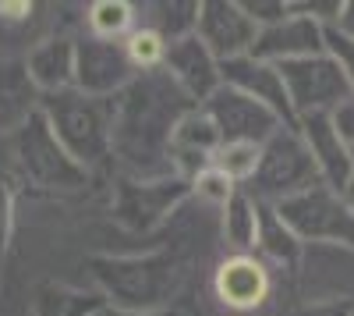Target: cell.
Instances as JSON below:
<instances>
[{
  "label": "cell",
  "mask_w": 354,
  "mask_h": 316,
  "mask_svg": "<svg viewBox=\"0 0 354 316\" xmlns=\"http://www.w3.org/2000/svg\"><path fill=\"white\" fill-rule=\"evenodd\" d=\"M170 150L185 160H198V167L213 164V157L220 150V135H216L213 121L202 114V107L185 114V118H177V125L170 132Z\"/></svg>",
  "instance_id": "cell-16"
},
{
  "label": "cell",
  "mask_w": 354,
  "mask_h": 316,
  "mask_svg": "<svg viewBox=\"0 0 354 316\" xmlns=\"http://www.w3.org/2000/svg\"><path fill=\"white\" fill-rule=\"evenodd\" d=\"M255 249L266 256V260H273L280 267H294V263H298V256H301V242L294 238V231L280 220V213L273 207H262Z\"/></svg>",
  "instance_id": "cell-18"
},
{
  "label": "cell",
  "mask_w": 354,
  "mask_h": 316,
  "mask_svg": "<svg viewBox=\"0 0 354 316\" xmlns=\"http://www.w3.org/2000/svg\"><path fill=\"white\" fill-rule=\"evenodd\" d=\"M195 192H198V199L202 203H209V207H227V199L238 192V185H234L220 167H213V164H205V167H198L195 170Z\"/></svg>",
  "instance_id": "cell-23"
},
{
  "label": "cell",
  "mask_w": 354,
  "mask_h": 316,
  "mask_svg": "<svg viewBox=\"0 0 354 316\" xmlns=\"http://www.w3.org/2000/svg\"><path fill=\"white\" fill-rule=\"evenodd\" d=\"M333 28H340L344 36H351V40H354V0H347V4H340V15H337Z\"/></svg>",
  "instance_id": "cell-27"
},
{
  "label": "cell",
  "mask_w": 354,
  "mask_h": 316,
  "mask_svg": "<svg viewBox=\"0 0 354 316\" xmlns=\"http://www.w3.org/2000/svg\"><path fill=\"white\" fill-rule=\"evenodd\" d=\"M93 316H177V313H149V309H96Z\"/></svg>",
  "instance_id": "cell-28"
},
{
  "label": "cell",
  "mask_w": 354,
  "mask_h": 316,
  "mask_svg": "<svg viewBox=\"0 0 354 316\" xmlns=\"http://www.w3.org/2000/svg\"><path fill=\"white\" fill-rule=\"evenodd\" d=\"M259 153L262 146H252V142H223L213 157V167H220L234 185H241V182H252L259 167Z\"/></svg>",
  "instance_id": "cell-22"
},
{
  "label": "cell",
  "mask_w": 354,
  "mask_h": 316,
  "mask_svg": "<svg viewBox=\"0 0 354 316\" xmlns=\"http://www.w3.org/2000/svg\"><path fill=\"white\" fill-rule=\"evenodd\" d=\"M28 82L46 96L75 89V43L71 40H46L28 53L25 64Z\"/></svg>",
  "instance_id": "cell-15"
},
{
  "label": "cell",
  "mask_w": 354,
  "mask_h": 316,
  "mask_svg": "<svg viewBox=\"0 0 354 316\" xmlns=\"http://www.w3.org/2000/svg\"><path fill=\"white\" fill-rule=\"evenodd\" d=\"M280 75H283V85H287V100H290L294 118L333 114L351 96V85H347L340 64L326 50L301 57V61L280 64Z\"/></svg>",
  "instance_id": "cell-4"
},
{
  "label": "cell",
  "mask_w": 354,
  "mask_h": 316,
  "mask_svg": "<svg viewBox=\"0 0 354 316\" xmlns=\"http://www.w3.org/2000/svg\"><path fill=\"white\" fill-rule=\"evenodd\" d=\"M213 288H216V299L223 306L238 309V313H248V309L262 306L266 295H270V270H266V263L259 260V256L234 252L230 260L220 263Z\"/></svg>",
  "instance_id": "cell-14"
},
{
  "label": "cell",
  "mask_w": 354,
  "mask_h": 316,
  "mask_svg": "<svg viewBox=\"0 0 354 316\" xmlns=\"http://www.w3.org/2000/svg\"><path fill=\"white\" fill-rule=\"evenodd\" d=\"M294 132L301 135L305 150L315 164V175L322 185H330L333 192H344L351 175H354V153L351 146L340 139L337 125L330 114H312V118H298Z\"/></svg>",
  "instance_id": "cell-12"
},
{
  "label": "cell",
  "mask_w": 354,
  "mask_h": 316,
  "mask_svg": "<svg viewBox=\"0 0 354 316\" xmlns=\"http://www.w3.org/2000/svg\"><path fill=\"white\" fill-rule=\"evenodd\" d=\"M88 28L96 40H110V43H124V36L135 28V8L124 0H100L88 8Z\"/></svg>",
  "instance_id": "cell-19"
},
{
  "label": "cell",
  "mask_w": 354,
  "mask_h": 316,
  "mask_svg": "<svg viewBox=\"0 0 354 316\" xmlns=\"http://www.w3.org/2000/svg\"><path fill=\"white\" fill-rule=\"evenodd\" d=\"M312 185H319V175L301 135L294 128H280L259 153V167L252 175L255 199L262 207H280Z\"/></svg>",
  "instance_id": "cell-2"
},
{
  "label": "cell",
  "mask_w": 354,
  "mask_h": 316,
  "mask_svg": "<svg viewBox=\"0 0 354 316\" xmlns=\"http://www.w3.org/2000/svg\"><path fill=\"white\" fill-rule=\"evenodd\" d=\"M8 220H11V195L8 188H0V242L8 235Z\"/></svg>",
  "instance_id": "cell-29"
},
{
  "label": "cell",
  "mask_w": 354,
  "mask_h": 316,
  "mask_svg": "<svg viewBox=\"0 0 354 316\" xmlns=\"http://www.w3.org/2000/svg\"><path fill=\"white\" fill-rule=\"evenodd\" d=\"M322 50H326L333 61L340 64V71H344V78L351 85V93H354V40L344 36L340 28L326 25V28H322Z\"/></svg>",
  "instance_id": "cell-24"
},
{
  "label": "cell",
  "mask_w": 354,
  "mask_h": 316,
  "mask_svg": "<svg viewBox=\"0 0 354 316\" xmlns=\"http://www.w3.org/2000/svg\"><path fill=\"white\" fill-rule=\"evenodd\" d=\"M344 199H347L351 210H354V175H351V182H347V188H344Z\"/></svg>",
  "instance_id": "cell-30"
},
{
  "label": "cell",
  "mask_w": 354,
  "mask_h": 316,
  "mask_svg": "<svg viewBox=\"0 0 354 316\" xmlns=\"http://www.w3.org/2000/svg\"><path fill=\"white\" fill-rule=\"evenodd\" d=\"M259 217H262V203L252 199L248 192H234L223 207V238L230 249L238 252H252L255 238H259Z\"/></svg>",
  "instance_id": "cell-17"
},
{
  "label": "cell",
  "mask_w": 354,
  "mask_h": 316,
  "mask_svg": "<svg viewBox=\"0 0 354 316\" xmlns=\"http://www.w3.org/2000/svg\"><path fill=\"white\" fill-rule=\"evenodd\" d=\"M351 313H354V306H347V302H319V306L301 309L298 316H351Z\"/></svg>",
  "instance_id": "cell-26"
},
{
  "label": "cell",
  "mask_w": 354,
  "mask_h": 316,
  "mask_svg": "<svg viewBox=\"0 0 354 316\" xmlns=\"http://www.w3.org/2000/svg\"><path fill=\"white\" fill-rule=\"evenodd\" d=\"M135 68L124 53V43H110V40H85L75 43V89L82 96L106 100L113 93H121L131 82Z\"/></svg>",
  "instance_id": "cell-9"
},
{
  "label": "cell",
  "mask_w": 354,
  "mask_h": 316,
  "mask_svg": "<svg viewBox=\"0 0 354 316\" xmlns=\"http://www.w3.org/2000/svg\"><path fill=\"white\" fill-rule=\"evenodd\" d=\"M351 316H354V313H351Z\"/></svg>",
  "instance_id": "cell-31"
},
{
  "label": "cell",
  "mask_w": 354,
  "mask_h": 316,
  "mask_svg": "<svg viewBox=\"0 0 354 316\" xmlns=\"http://www.w3.org/2000/svg\"><path fill=\"white\" fill-rule=\"evenodd\" d=\"M322 28L326 25H319L315 18L290 8L280 21L259 28L255 46H252L248 57L280 68V64H290V61H301V57L322 53Z\"/></svg>",
  "instance_id": "cell-10"
},
{
  "label": "cell",
  "mask_w": 354,
  "mask_h": 316,
  "mask_svg": "<svg viewBox=\"0 0 354 316\" xmlns=\"http://www.w3.org/2000/svg\"><path fill=\"white\" fill-rule=\"evenodd\" d=\"M174 89H177V85H174ZM174 89H170V93H174ZM170 93L149 85V89H145V96L135 93V100L124 103L121 118L113 121L117 128L110 132V142H113V135H117L124 157L142 160V153H153L156 146L170 142V132H174V125H177L174 118L167 121V100H163V96H170Z\"/></svg>",
  "instance_id": "cell-6"
},
{
  "label": "cell",
  "mask_w": 354,
  "mask_h": 316,
  "mask_svg": "<svg viewBox=\"0 0 354 316\" xmlns=\"http://www.w3.org/2000/svg\"><path fill=\"white\" fill-rule=\"evenodd\" d=\"M163 68H167L170 82L177 85V93L188 96V100H195L198 107H202V103L223 85L220 61H216L209 50H205V43H202L195 33L167 43Z\"/></svg>",
  "instance_id": "cell-11"
},
{
  "label": "cell",
  "mask_w": 354,
  "mask_h": 316,
  "mask_svg": "<svg viewBox=\"0 0 354 316\" xmlns=\"http://www.w3.org/2000/svg\"><path fill=\"white\" fill-rule=\"evenodd\" d=\"M43 118H46L53 139L61 142V150L78 167H93V164H100L110 153L113 118L106 114L103 100L82 96L78 89L53 93V96H46Z\"/></svg>",
  "instance_id": "cell-1"
},
{
  "label": "cell",
  "mask_w": 354,
  "mask_h": 316,
  "mask_svg": "<svg viewBox=\"0 0 354 316\" xmlns=\"http://www.w3.org/2000/svg\"><path fill=\"white\" fill-rule=\"evenodd\" d=\"M220 75H223V85H230V89L252 96L266 110H273L277 118L283 121V128L298 125V118H294V110H290V100H287L283 75H280L277 64L255 61V57H234V61H223L220 64Z\"/></svg>",
  "instance_id": "cell-13"
},
{
  "label": "cell",
  "mask_w": 354,
  "mask_h": 316,
  "mask_svg": "<svg viewBox=\"0 0 354 316\" xmlns=\"http://www.w3.org/2000/svg\"><path fill=\"white\" fill-rule=\"evenodd\" d=\"M202 114L213 121L220 146L223 142H252V146H266L283 121L273 110H266L262 103H255L252 96L230 89V85H220V89L202 103Z\"/></svg>",
  "instance_id": "cell-5"
},
{
  "label": "cell",
  "mask_w": 354,
  "mask_h": 316,
  "mask_svg": "<svg viewBox=\"0 0 354 316\" xmlns=\"http://www.w3.org/2000/svg\"><path fill=\"white\" fill-rule=\"evenodd\" d=\"M32 89L36 85L18 78L15 71H0V125H15L32 118Z\"/></svg>",
  "instance_id": "cell-20"
},
{
  "label": "cell",
  "mask_w": 354,
  "mask_h": 316,
  "mask_svg": "<svg viewBox=\"0 0 354 316\" xmlns=\"http://www.w3.org/2000/svg\"><path fill=\"white\" fill-rule=\"evenodd\" d=\"M280 220L294 231L301 245L305 242H330L354 249V210L344 199V192H333L330 185H312L301 195L273 207Z\"/></svg>",
  "instance_id": "cell-3"
},
{
  "label": "cell",
  "mask_w": 354,
  "mask_h": 316,
  "mask_svg": "<svg viewBox=\"0 0 354 316\" xmlns=\"http://www.w3.org/2000/svg\"><path fill=\"white\" fill-rule=\"evenodd\" d=\"M330 118H333V125H337V132H340V139L347 142V146H351V153H354V93L330 114Z\"/></svg>",
  "instance_id": "cell-25"
},
{
  "label": "cell",
  "mask_w": 354,
  "mask_h": 316,
  "mask_svg": "<svg viewBox=\"0 0 354 316\" xmlns=\"http://www.w3.org/2000/svg\"><path fill=\"white\" fill-rule=\"evenodd\" d=\"M18 160L39 185H50V188H75L85 182V167H78L61 150V142L53 139L43 114H32L25 121L18 135Z\"/></svg>",
  "instance_id": "cell-7"
},
{
  "label": "cell",
  "mask_w": 354,
  "mask_h": 316,
  "mask_svg": "<svg viewBox=\"0 0 354 316\" xmlns=\"http://www.w3.org/2000/svg\"><path fill=\"white\" fill-rule=\"evenodd\" d=\"M195 36L223 64V61H234V57L252 53L259 25L248 18V11L241 4H234V0H205V4H198Z\"/></svg>",
  "instance_id": "cell-8"
},
{
  "label": "cell",
  "mask_w": 354,
  "mask_h": 316,
  "mask_svg": "<svg viewBox=\"0 0 354 316\" xmlns=\"http://www.w3.org/2000/svg\"><path fill=\"white\" fill-rule=\"evenodd\" d=\"M124 53L135 71H149V68H160L163 57H167V40L149 25H135L131 33L124 36Z\"/></svg>",
  "instance_id": "cell-21"
}]
</instances>
